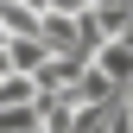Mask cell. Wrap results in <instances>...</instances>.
<instances>
[{
	"label": "cell",
	"instance_id": "1",
	"mask_svg": "<svg viewBox=\"0 0 133 133\" xmlns=\"http://www.w3.org/2000/svg\"><path fill=\"white\" fill-rule=\"evenodd\" d=\"M95 70H102L108 82H121V89H133V44L127 38H108L102 51H95Z\"/></svg>",
	"mask_w": 133,
	"mask_h": 133
}]
</instances>
